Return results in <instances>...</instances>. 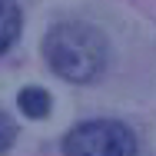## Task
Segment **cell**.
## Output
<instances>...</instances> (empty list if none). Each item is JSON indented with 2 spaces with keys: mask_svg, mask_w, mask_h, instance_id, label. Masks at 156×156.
<instances>
[{
  "mask_svg": "<svg viewBox=\"0 0 156 156\" xmlns=\"http://www.w3.org/2000/svg\"><path fill=\"white\" fill-rule=\"evenodd\" d=\"M43 60L50 63V70L60 80L93 83L96 76H103L110 63V43L96 27L66 20L50 27V33L43 37Z\"/></svg>",
  "mask_w": 156,
  "mask_h": 156,
  "instance_id": "cell-1",
  "label": "cell"
},
{
  "mask_svg": "<svg viewBox=\"0 0 156 156\" xmlns=\"http://www.w3.org/2000/svg\"><path fill=\"white\" fill-rule=\"evenodd\" d=\"M63 156H140L133 129L120 120H87L63 136Z\"/></svg>",
  "mask_w": 156,
  "mask_h": 156,
  "instance_id": "cell-2",
  "label": "cell"
},
{
  "mask_svg": "<svg viewBox=\"0 0 156 156\" xmlns=\"http://www.w3.org/2000/svg\"><path fill=\"white\" fill-rule=\"evenodd\" d=\"M23 23V13H20V3L17 0H0V53H7L20 33Z\"/></svg>",
  "mask_w": 156,
  "mask_h": 156,
  "instance_id": "cell-3",
  "label": "cell"
},
{
  "mask_svg": "<svg viewBox=\"0 0 156 156\" xmlns=\"http://www.w3.org/2000/svg\"><path fill=\"white\" fill-rule=\"evenodd\" d=\"M17 103H20L23 116H30V120H43L50 113V93L43 87H23L20 96H17Z\"/></svg>",
  "mask_w": 156,
  "mask_h": 156,
  "instance_id": "cell-4",
  "label": "cell"
},
{
  "mask_svg": "<svg viewBox=\"0 0 156 156\" xmlns=\"http://www.w3.org/2000/svg\"><path fill=\"white\" fill-rule=\"evenodd\" d=\"M13 140H17V126H13V120L0 110V156L13 146Z\"/></svg>",
  "mask_w": 156,
  "mask_h": 156,
  "instance_id": "cell-5",
  "label": "cell"
}]
</instances>
